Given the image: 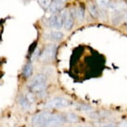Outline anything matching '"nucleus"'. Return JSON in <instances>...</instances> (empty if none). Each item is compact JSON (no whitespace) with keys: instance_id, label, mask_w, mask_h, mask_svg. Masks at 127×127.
Returning a JSON list of instances; mask_svg holds the SVG:
<instances>
[{"instance_id":"20","label":"nucleus","mask_w":127,"mask_h":127,"mask_svg":"<svg viewBox=\"0 0 127 127\" xmlns=\"http://www.w3.org/2000/svg\"><path fill=\"white\" fill-rule=\"evenodd\" d=\"M26 97V98L27 99V100L29 101L30 103H33V102L35 101V98H34V96L33 95H32V94L31 93H29V94H27V96H25Z\"/></svg>"},{"instance_id":"23","label":"nucleus","mask_w":127,"mask_h":127,"mask_svg":"<svg viewBox=\"0 0 127 127\" xmlns=\"http://www.w3.org/2000/svg\"><path fill=\"white\" fill-rule=\"evenodd\" d=\"M78 127H89V126H79Z\"/></svg>"},{"instance_id":"8","label":"nucleus","mask_w":127,"mask_h":127,"mask_svg":"<svg viewBox=\"0 0 127 127\" xmlns=\"http://www.w3.org/2000/svg\"><path fill=\"white\" fill-rule=\"evenodd\" d=\"M114 11H122L127 7V5L123 1H110L108 7Z\"/></svg>"},{"instance_id":"11","label":"nucleus","mask_w":127,"mask_h":127,"mask_svg":"<svg viewBox=\"0 0 127 127\" xmlns=\"http://www.w3.org/2000/svg\"><path fill=\"white\" fill-rule=\"evenodd\" d=\"M73 13L71 12V14L73 15V16L74 15L77 17V19H79V21H83L84 19H85V9H84V7L80 6L75 10L73 9Z\"/></svg>"},{"instance_id":"5","label":"nucleus","mask_w":127,"mask_h":127,"mask_svg":"<svg viewBox=\"0 0 127 127\" xmlns=\"http://www.w3.org/2000/svg\"><path fill=\"white\" fill-rule=\"evenodd\" d=\"M49 25L55 29H61L63 26L62 15H55L51 16L49 19Z\"/></svg>"},{"instance_id":"15","label":"nucleus","mask_w":127,"mask_h":127,"mask_svg":"<svg viewBox=\"0 0 127 127\" xmlns=\"http://www.w3.org/2000/svg\"><path fill=\"white\" fill-rule=\"evenodd\" d=\"M65 122L71 123H77L79 120L78 116L75 113H68L65 117Z\"/></svg>"},{"instance_id":"12","label":"nucleus","mask_w":127,"mask_h":127,"mask_svg":"<svg viewBox=\"0 0 127 127\" xmlns=\"http://www.w3.org/2000/svg\"><path fill=\"white\" fill-rule=\"evenodd\" d=\"M47 87V83H39L35 85L30 87V89L33 92L35 93H43L46 90Z\"/></svg>"},{"instance_id":"1","label":"nucleus","mask_w":127,"mask_h":127,"mask_svg":"<svg viewBox=\"0 0 127 127\" xmlns=\"http://www.w3.org/2000/svg\"><path fill=\"white\" fill-rule=\"evenodd\" d=\"M57 46L55 44L50 43L46 46L40 55V60L43 62H49L55 57Z\"/></svg>"},{"instance_id":"17","label":"nucleus","mask_w":127,"mask_h":127,"mask_svg":"<svg viewBox=\"0 0 127 127\" xmlns=\"http://www.w3.org/2000/svg\"><path fill=\"white\" fill-rule=\"evenodd\" d=\"M110 1L111 0H96V4L102 9H106L108 7Z\"/></svg>"},{"instance_id":"14","label":"nucleus","mask_w":127,"mask_h":127,"mask_svg":"<svg viewBox=\"0 0 127 127\" xmlns=\"http://www.w3.org/2000/svg\"><path fill=\"white\" fill-rule=\"evenodd\" d=\"M19 102L20 106L25 110H29L31 108V103L27 100L26 97L24 96H21L19 97Z\"/></svg>"},{"instance_id":"4","label":"nucleus","mask_w":127,"mask_h":127,"mask_svg":"<svg viewBox=\"0 0 127 127\" xmlns=\"http://www.w3.org/2000/svg\"><path fill=\"white\" fill-rule=\"evenodd\" d=\"M63 19V26L66 30L69 31L71 30L74 25V19L73 15L71 14V11L65 10L63 12L62 14Z\"/></svg>"},{"instance_id":"18","label":"nucleus","mask_w":127,"mask_h":127,"mask_svg":"<svg viewBox=\"0 0 127 127\" xmlns=\"http://www.w3.org/2000/svg\"><path fill=\"white\" fill-rule=\"evenodd\" d=\"M39 3L44 9H47L51 4V0H39Z\"/></svg>"},{"instance_id":"24","label":"nucleus","mask_w":127,"mask_h":127,"mask_svg":"<svg viewBox=\"0 0 127 127\" xmlns=\"http://www.w3.org/2000/svg\"><path fill=\"white\" fill-rule=\"evenodd\" d=\"M113 127L112 126H105V127Z\"/></svg>"},{"instance_id":"7","label":"nucleus","mask_w":127,"mask_h":127,"mask_svg":"<svg viewBox=\"0 0 127 127\" xmlns=\"http://www.w3.org/2000/svg\"><path fill=\"white\" fill-rule=\"evenodd\" d=\"M66 1L67 0H53L49 7L50 11L52 13H56L61 11L65 6Z\"/></svg>"},{"instance_id":"10","label":"nucleus","mask_w":127,"mask_h":127,"mask_svg":"<svg viewBox=\"0 0 127 127\" xmlns=\"http://www.w3.org/2000/svg\"><path fill=\"white\" fill-rule=\"evenodd\" d=\"M123 17L124 16H123V13H121V11H115V12L111 17V21H112L113 24H114L115 25H117L122 21Z\"/></svg>"},{"instance_id":"3","label":"nucleus","mask_w":127,"mask_h":127,"mask_svg":"<svg viewBox=\"0 0 127 127\" xmlns=\"http://www.w3.org/2000/svg\"><path fill=\"white\" fill-rule=\"evenodd\" d=\"M70 105V101L63 97H56L46 103L45 106L48 108H61Z\"/></svg>"},{"instance_id":"16","label":"nucleus","mask_w":127,"mask_h":127,"mask_svg":"<svg viewBox=\"0 0 127 127\" xmlns=\"http://www.w3.org/2000/svg\"><path fill=\"white\" fill-rule=\"evenodd\" d=\"M89 11L93 17L97 18L98 17V11L95 5H94L93 3H90L89 5Z\"/></svg>"},{"instance_id":"21","label":"nucleus","mask_w":127,"mask_h":127,"mask_svg":"<svg viewBox=\"0 0 127 127\" xmlns=\"http://www.w3.org/2000/svg\"><path fill=\"white\" fill-rule=\"evenodd\" d=\"M120 127H127V122H123L120 125Z\"/></svg>"},{"instance_id":"19","label":"nucleus","mask_w":127,"mask_h":127,"mask_svg":"<svg viewBox=\"0 0 127 127\" xmlns=\"http://www.w3.org/2000/svg\"><path fill=\"white\" fill-rule=\"evenodd\" d=\"M78 108L80 110L84 111V112H87V111H91L92 108L91 107L87 106V105H79L78 106Z\"/></svg>"},{"instance_id":"22","label":"nucleus","mask_w":127,"mask_h":127,"mask_svg":"<svg viewBox=\"0 0 127 127\" xmlns=\"http://www.w3.org/2000/svg\"><path fill=\"white\" fill-rule=\"evenodd\" d=\"M125 21H126V23H127V13L126 14V15H125Z\"/></svg>"},{"instance_id":"2","label":"nucleus","mask_w":127,"mask_h":127,"mask_svg":"<svg viewBox=\"0 0 127 127\" xmlns=\"http://www.w3.org/2000/svg\"><path fill=\"white\" fill-rule=\"evenodd\" d=\"M52 114L48 112H43L35 115L31 119V123L33 126L39 127H46Z\"/></svg>"},{"instance_id":"9","label":"nucleus","mask_w":127,"mask_h":127,"mask_svg":"<svg viewBox=\"0 0 127 127\" xmlns=\"http://www.w3.org/2000/svg\"><path fill=\"white\" fill-rule=\"evenodd\" d=\"M47 82V77L43 74H39V75H35L31 80L29 85V87L31 86L35 85L37 84L43 83H46Z\"/></svg>"},{"instance_id":"13","label":"nucleus","mask_w":127,"mask_h":127,"mask_svg":"<svg viewBox=\"0 0 127 127\" xmlns=\"http://www.w3.org/2000/svg\"><path fill=\"white\" fill-rule=\"evenodd\" d=\"M33 73V65L31 63H27L23 68V75L25 78H28Z\"/></svg>"},{"instance_id":"6","label":"nucleus","mask_w":127,"mask_h":127,"mask_svg":"<svg viewBox=\"0 0 127 127\" xmlns=\"http://www.w3.org/2000/svg\"><path fill=\"white\" fill-rule=\"evenodd\" d=\"M64 37V34L61 31H53L45 34V38L51 41H60Z\"/></svg>"}]
</instances>
